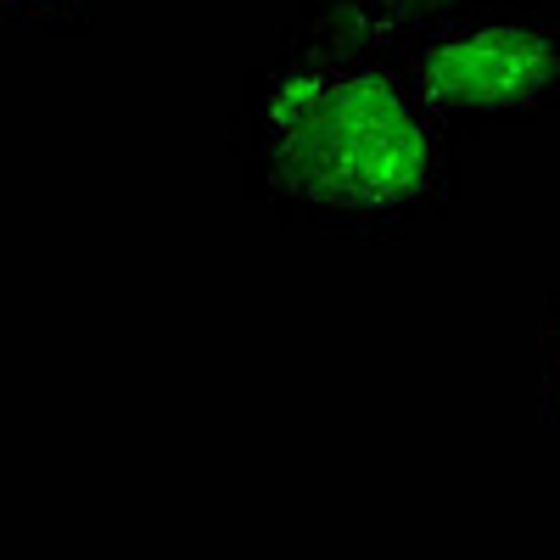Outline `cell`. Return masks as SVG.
Listing matches in <instances>:
<instances>
[{"mask_svg": "<svg viewBox=\"0 0 560 560\" xmlns=\"http://www.w3.org/2000/svg\"><path fill=\"white\" fill-rule=\"evenodd\" d=\"M482 0H298L247 68L230 147L247 197L325 247H382L454 202V129L415 90V51Z\"/></svg>", "mask_w": 560, "mask_h": 560, "instance_id": "obj_1", "label": "cell"}, {"mask_svg": "<svg viewBox=\"0 0 560 560\" xmlns=\"http://www.w3.org/2000/svg\"><path fill=\"white\" fill-rule=\"evenodd\" d=\"M415 90L448 129L560 113V18L538 0H482L415 51Z\"/></svg>", "mask_w": 560, "mask_h": 560, "instance_id": "obj_2", "label": "cell"}, {"mask_svg": "<svg viewBox=\"0 0 560 560\" xmlns=\"http://www.w3.org/2000/svg\"><path fill=\"white\" fill-rule=\"evenodd\" d=\"M533 376H538L544 427L560 438V292L544 298V308L533 319Z\"/></svg>", "mask_w": 560, "mask_h": 560, "instance_id": "obj_3", "label": "cell"}, {"mask_svg": "<svg viewBox=\"0 0 560 560\" xmlns=\"http://www.w3.org/2000/svg\"><path fill=\"white\" fill-rule=\"evenodd\" d=\"M0 7H7V18L23 23V28H57V34L84 28L96 18V0H0Z\"/></svg>", "mask_w": 560, "mask_h": 560, "instance_id": "obj_4", "label": "cell"}]
</instances>
